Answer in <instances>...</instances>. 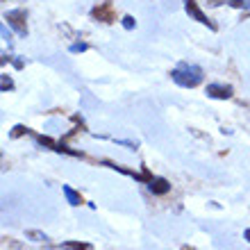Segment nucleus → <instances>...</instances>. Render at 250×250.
<instances>
[{
	"label": "nucleus",
	"mask_w": 250,
	"mask_h": 250,
	"mask_svg": "<svg viewBox=\"0 0 250 250\" xmlns=\"http://www.w3.org/2000/svg\"><path fill=\"white\" fill-rule=\"evenodd\" d=\"M180 250H196V248H189V246H185V248H180Z\"/></svg>",
	"instance_id": "16"
},
{
	"label": "nucleus",
	"mask_w": 250,
	"mask_h": 250,
	"mask_svg": "<svg viewBox=\"0 0 250 250\" xmlns=\"http://www.w3.org/2000/svg\"><path fill=\"white\" fill-rule=\"evenodd\" d=\"M23 132H27V127H23V125H16V127H14V132H12V137H21Z\"/></svg>",
	"instance_id": "10"
},
{
	"label": "nucleus",
	"mask_w": 250,
	"mask_h": 250,
	"mask_svg": "<svg viewBox=\"0 0 250 250\" xmlns=\"http://www.w3.org/2000/svg\"><path fill=\"white\" fill-rule=\"evenodd\" d=\"M12 80H9V78H2V89H12Z\"/></svg>",
	"instance_id": "13"
},
{
	"label": "nucleus",
	"mask_w": 250,
	"mask_h": 250,
	"mask_svg": "<svg viewBox=\"0 0 250 250\" xmlns=\"http://www.w3.org/2000/svg\"><path fill=\"white\" fill-rule=\"evenodd\" d=\"M228 5L237 7V9H246V7H250V0H225Z\"/></svg>",
	"instance_id": "9"
},
{
	"label": "nucleus",
	"mask_w": 250,
	"mask_h": 250,
	"mask_svg": "<svg viewBox=\"0 0 250 250\" xmlns=\"http://www.w3.org/2000/svg\"><path fill=\"white\" fill-rule=\"evenodd\" d=\"M64 193H66V198H68V203H71V205H75V207H78V205H82V196H80L73 187L64 185Z\"/></svg>",
	"instance_id": "7"
},
{
	"label": "nucleus",
	"mask_w": 250,
	"mask_h": 250,
	"mask_svg": "<svg viewBox=\"0 0 250 250\" xmlns=\"http://www.w3.org/2000/svg\"><path fill=\"white\" fill-rule=\"evenodd\" d=\"M5 21H7V23H9V25H12L19 34H25V32H27L25 12H23V9H14V12H7V14H5Z\"/></svg>",
	"instance_id": "3"
},
{
	"label": "nucleus",
	"mask_w": 250,
	"mask_h": 250,
	"mask_svg": "<svg viewBox=\"0 0 250 250\" xmlns=\"http://www.w3.org/2000/svg\"><path fill=\"white\" fill-rule=\"evenodd\" d=\"M93 16H96L98 21L112 23V21H114V16H112V5H109V2H105L103 7H96V9H93Z\"/></svg>",
	"instance_id": "6"
},
{
	"label": "nucleus",
	"mask_w": 250,
	"mask_h": 250,
	"mask_svg": "<svg viewBox=\"0 0 250 250\" xmlns=\"http://www.w3.org/2000/svg\"><path fill=\"white\" fill-rule=\"evenodd\" d=\"M64 248H75V250H91L89 244H80V241H66Z\"/></svg>",
	"instance_id": "8"
},
{
	"label": "nucleus",
	"mask_w": 250,
	"mask_h": 250,
	"mask_svg": "<svg viewBox=\"0 0 250 250\" xmlns=\"http://www.w3.org/2000/svg\"><path fill=\"white\" fill-rule=\"evenodd\" d=\"M148 189H150L155 196H164V193L171 191V185H168V180H164V178H152L150 182H148Z\"/></svg>",
	"instance_id": "5"
},
{
	"label": "nucleus",
	"mask_w": 250,
	"mask_h": 250,
	"mask_svg": "<svg viewBox=\"0 0 250 250\" xmlns=\"http://www.w3.org/2000/svg\"><path fill=\"white\" fill-rule=\"evenodd\" d=\"M73 53H80V50H86V43H75V46H71Z\"/></svg>",
	"instance_id": "12"
},
{
	"label": "nucleus",
	"mask_w": 250,
	"mask_h": 250,
	"mask_svg": "<svg viewBox=\"0 0 250 250\" xmlns=\"http://www.w3.org/2000/svg\"><path fill=\"white\" fill-rule=\"evenodd\" d=\"M244 239H246V241H250V228H248V230L244 232Z\"/></svg>",
	"instance_id": "15"
},
{
	"label": "nucleus",
	"mask_w": 250,
	"mask_h": 250,
	"mask_svg": "<svg viewBox=\"0 0 250 250\" xmlns=\"http://www.w3.org/2000/svg\"><path fill=\"white\" fill-rule=\"evenodd\" d=\"M185 9H187V14H189L191 19H196L198 23H203V25H207V27H211V30H216V25L211 23L207 16L203 14V9L198 7V2L196 0H185Z\"/></svg>",
	"instance_id": "2"
},
{
	"label": "nucleus",
	"mask_w": 250,
	"mask_h": 250,
	"mask_svg": "<svg viewBox=\"0 0 250 250\" xmlns=\"http://www.w3.org/2000/svg\"><path fill=\"white\" fill-rule=\"evenodd\" d=\"M171 78L180 86H198L203 82V71L198 66H182V68H175L171 73Z\"/></svg>",
	"instance_id": "1"
},
{
	"label": "nucleus",
	"mask_w": 250,
	"mask_h": 250,
	"mask_svg": "<svg viewBox=\"0 0 250 250\" xmlns=\"http://www.w3.org/2000/svg\"><path fill=\"white\" fill-rule=\"evenodd\" d=\"M207 93H209L211 98H218V100H228V98H232V86H228V84H209L207 86Z\"/></svg>",
	"instance_id": "4"
},
{
	"label": "nucleus",
	"mask_w": 250,
	"mask_h": 250,
	"mask_svg": "<svg viewBox=\"0 0 250 250\" xmlns=\"http://www.w3.org/2000/svg\"><path fill=\"white\" fill-rule=\"evenodd\" d=\"M27 234H30V237H34V239H37V241H39V239H46V237H43V234H39V232H27Z\"/></svg>",
	"instance_id": "14"
},
{
	"label": "nucleus",
	"mask_w": 250,
	"mask_h": 250,
	"mask_svg": "<svg viewBox=\"0 0 250 250\" xmlns=\"http://www.w3.org/2000/svg\"><path fill=\"white\" fill-rule=\"evenodd\" d=\"M123 25L127 27V30H132V27H134V19H132V16H125V19H123Z\"/></svg>",
	"instance_id": "11"
}]
</instances>
